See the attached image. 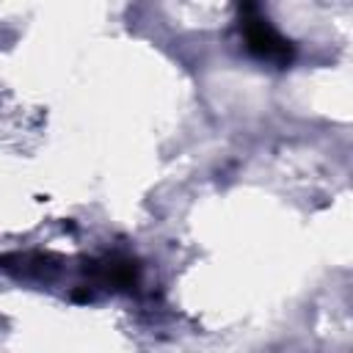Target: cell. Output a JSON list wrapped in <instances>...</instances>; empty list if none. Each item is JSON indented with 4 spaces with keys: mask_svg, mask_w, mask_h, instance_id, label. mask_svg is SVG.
<instances>
[{
    "mask_svg": "<svg viewBox=\"0 0 353 353\" xmlns=\"http://www.w3.org/2000/svg\"><path fill=\"white\" fill-rule=\"evenodd\" d=\"M240 30H243V39H245L248 52L256 55V58H262V61H273L279 66H287L295 58L292 44L251 3L240 6Z\"/></svg>",
    "mask_w": 353,
    "mask_h": 353,
    "instance_id": "6da1fadb",
    "label": "cell"
},
{
    "mask_svg": "<svg viewBox=\"0 0 353 353\" xmlns=\"http://www.w3.org/2000/svg\"><path fill=\"white\" fill-rule=\"evenodd\" d=\"M85 273L94 281L108 284V287H119V290H130V287L138 284V265H135V259L121 256V254H110V256L85 262Z\"/></svg>",
    "mask_w": 353,
    "mask_h": 353,
    "instance_id": "7a4b0ae2",
    "label": "cell"
}]
</instances>
